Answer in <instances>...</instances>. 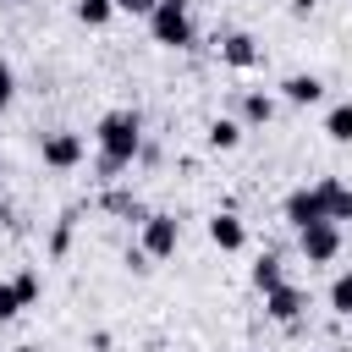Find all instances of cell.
<instances>
[{
	"label": "cell",
	"mask_w": 352,
	"mask_h": 352,
	"mask_svg": "<svg viewBox=\"0 0 352 352\" xmlns=\"http://www.w3.org/2000/svg\"><path fill=\"white\" fill-rule=\"evenodd\" d=\"M94 143H99V176L116 182V176L143 154V116H138V110H110V116H99Z\"/></svg>",
	"instance_id": "1"
},
{
	"label": "cell",
	"mask_w": 352,
	"mask_h": 352,
	"mask_svg": "<svg viewBox=\"0 0 352 352\" xmlns=\"http://www.w3.org/2000/svg\"><path fill=\"white\" fill-rule=\"evenodd\" d=\"M148 33H154V44H165V50H192V38H198L192 6H187V0H154Z\"/></svg>",
	"instance_id": "2"
},
{
	"label": "cell",
	"mask_w": 352,
	"mask_h": 352,
	"mask_svg": "<svg viewBox=\"0 0 352 352\" xmlns=\"http://www.w3.org/2000/svg\"><path fill=\"white\" fill-rule=\"evenodd\" d=\"M297 248H302L308 264H330V258L341 253V226H336V220H314V226L297 231Z\"/></svg>",
	"instance_id": "3"
},
{
	"label": "cell",
	"mask_w": 352,
	"mask_h": 352,
	"mask_svg": "<svg viewBox=\"0 0 352 352\" xmlns=\"http://www.w3.org/2000/svg\"><path fill=\"white\" fill-rule=\"evenodd\" d=\"M182 242V220L176 214H143V253L148 258H170Z\"/></svg>",
	"instance_id": "4"
},
{
	"label": "cell",
	"mask_w": 352,
	"mask_h": 352,
	"mask_svg": "<svg viewBox=\"0 0 352 352\" xmlns=\"http://www.w3.org/2000/svg\"><path fill=\"white\" fill-rule=\"evenodd\" d=\"M38 154H44V165H50V170H77L88 148H82V138H77V132H44Z\"/></svg>",
	"instance_id": "5"
},
{
	"label": "cell",
	"mask_w": 352,
	"mask_h": 352,
	"mask_svg": "<svg viewBox=\"0 0 352 352\" xmlns=\"http://www.w3.org/2000/svg\"><path fill=\"white\" fill-rule=\"evenodd\" d=\"M286 220L302 231V226H314V220H330L324 214V192L319 187H297V192H286Z\"/></svg>",
	"instance_id": "6"
},
{
	"label": "cell",
	"mask_w": 352,
	"mask_h": 352,
	"mask_svg": "<svg viewBox=\"0 0 352 352\" xmlns=\"http://www.w3.org/2000/svg\"><path fill=\"white\" fill-rule=\"evenodd\" d=\"M302 308H308V297H302L297 286H286V280H280L275 292H264V314H270L275 324H297V319H302Z\"/></svg>",
	"instance_id": "7"
},
{
	"label": "cell",
	"mask_w": 352,
	"mask_h": 352,
	"mask_svg": "<svg viewBox=\"0 0 352 352\" xmlns=\"http://www.w3.org/2000/svg\"><path fill=\"white\" fill-rule=\"evenodd\" d=\"M209 242H214L220 253H236V248H248V226H242L231 209H220V214L209 220Z\"/></svg>",
	"instance_id": "8"
},
{
	"label": "cell",
	"mask_w": 352,
	"mask_h": 352,
	"mask_svg": "<svg viewBox=\"0 0 352 352\" xmlns=\"http://www.w3.org/2000/svg\"><path fill=\"white\" fill-rule=\"evenodd\" d=\"M220 60H226L231 72H253V66H258V44H253L248 33H226V38H220Z\"/></svg>",
	"instance_id": "9"
},
{
	"label": "cell",
	"mask_w": 352,
	"mask_h": 352,
	"mask_svg": "<svg viewBox=\"0 0 352 352\" xmlns=\"http://www.w3.org/2000/svg\"><path fill=\"white\" fill-rule=\"evenodd\" d=\"M280 99H292V104H319V99H324V82H319L314 72H292V77L280 82Z\"/></svg>",
	"instance_id": "10"
},
{
	"label": "cell",
	"mask_w": 352,
	"mask_h": 352,
	"mask_svg": "<svg viewBox=\"0 0 352 352\" xmlns=\"http://www.w3.org/2000/svg\"><path fill=\"white\" fill-rule=\"evenodd\" d=\"M242 132H248V126H242L236 116H214V121H209V132H204V143H209L214 154H231V148L242 143Z\"/></svg>",
	"instance_id": "11"
},
{
	"label": "cell",
	"mask_w": 352,
	"mask_h": 352,
	"mask_svg": "<svg viewBox=\"0 0 352 352\" xmlns=\"http://www.w3.org/2000/svg\"><path fill=\"white\" fill-rule=\"evenodd\" d=\"M314 187L324 192V214H330V220H352V187H346V182H336V176H319Z\"/></svg>",
	"instance_id": "12"
},
{
	"label": "cell",
	"mask_w": 352,
	"mask_h": 352,
	"mask_svg": "<svg viewBox=\"0 0 352 352\" xmlns=\"http://www.w3.org/2000/svg\"><path fill=\"white\" fill-rule=\"evenodd\" d=\"M264 121H275V99H270L264 88H253V94L242 99V126H264Z\"/></svg>",
	"instance_id": "13"
},
{
	"label": "cell",
	"mask_w": 352,
	"mask_h": 352,
	"mask_svg": "<svg viewBox=\"0 0 352 352\" xmlns=\"http://www.w3.org/2000/svg\"><path fill=\"white\" fill-rule=\"evenodd\" d=\"M324 138H330V143H352V99H346V104H330Z\"/></svg>",
	"instance_id": "14"
},
{
	"label": "cell",
	"mask_w": 352,
	"mask_h": 352,
	"mask_svg": "<svg viewBox=\"0 0 352 352\" xmlns=\"http://www.w3.org/2000/svg\"><path fill=\"white\" fill-rule=\"evenodd\" d=\"M116 16V0H77V22L82 28H104Z\"/></svg>",
	"instance_id": "15"
},
{
	"label": "cell",
	"mask_w": 352,
	"mask_h": 352,
	"mask_svg": "<svg viewBox=\"0 0 352 352\" xmlns=\"http://www.w3.org/2000/svg\"><path fill=\"white\" fill-rule=\"evenodd\" d=\"M330 314L336 319H352V270L330 280Z\"/></svg>",
	"instance_id": "16"
},
{
	"label": "cell",
	"mask_w": 352,
	"mask_h": 352,
	"mask_svg": "<svg viewBox=\"0 0 352 352\" xmlns=\"http://www.w3.org/2000/svg\"><path fill=\"white\" fill-rule=\"evenodd\" d=\"M280 280H286V275H280V258H275V253H264V258L253 264V286H258V292H275Z\"/></svg>",
	"instance_id": "17"
},
{
	"label": "cell",
	"mask_w": 352,
	"mask_h": 352,
	"mask_svg": "<svg viewBox=\"0 0 352 352\" xmlns=\"http://www.w3.org/2000/svg\"><path fill=\"white\" fill-rule=\"evenodd\" d=\"M99 204H104L110 214H126V220H143V209H138V198H132V192H121V187H110V192H104Z\"/></svg>",
	"instance_id": "18"
},
{
	"label": "cell",
	"mask_w": 352,
	"mask_h": 352,
	"mask_svg": "<svg viewBox=\"0 0 352 352\" xmlns=\"http://www.w3.org/2000/svg\"><path fill=\"white\" fill-rule=\"evenodd\" d=\"M22 308H28V302H22V292H16L11 280H0V319H16Z\"/></svg>",
	"instance_id": "19"
},
{
	"label": "cell",
	"mask_w": 352,
	"mask_h": 352,
	"mask_svg": "<svg viewBox=\"0 0 352 352\" xmlns=\"http://www.w3.org/2000/svg\"><path fill=\"white\" fill-rule=\"evenodd\" d=\"M11 286L22 292V302H38V286H44V280H38V270H22V275H16Z\"/></svg>",
	"instance_id": "20"
},
{
	"label": "cell",
	"mask_w": 352,
	"mask_h": 352,
	"mask_svg": "<svg viewBox=\"0 0 352 352\" xmlns=\"http://www.w3.org/2000/svg\"><path fill=\"white\" fill-rule=\"evenodd\" d=\"M16 99V72H11V60H0V110Z\"/></svg>",
	"instance_id": "21"
},
{
	"label": "cell",
	"mask_w": 352,
	"mask_h": 352,
	"mask_svg": "<svg viewBox=\"0 0 352 352\" xmlns=\"http://www.w3.org/2000/svg\"><path fill=\"white\" fill-rule=\"evenodd\" d=\"M116 11H126V16H148L154 0H116Z\"/></svg>",
	"instance_id": "22"
},
{
	"label": "cell",
	"mask_w": 352,
	"mask_h": 352,
	"mask_svg": "<svg viewBox=\"0 0 352 352\" xmlns=\"http://www.w3.org/2000/svg\"><path fill=\"white\" fill-rule=\"evenodd\" d=\"M126 270H148V253L143 248H126Z\"/></svg>",
	"instance_id": "23"
},
{
	"label": "cell",
	"mask_w": 352,
	"mask_h": 352,
	"mask_svg": "<svg viewBox=\"0 0 352 352\" xmlns=\"http://www.w3.org/2000/svg\"><path fill=\"white\" fill-rule=\"evenodd\" d=\"M292 11H297V16H308V11H314V0H292Z\"/></svg>",
	"instance_id": "24"
},
{
	"label": "cell",
	"mask_w": 352,
	"mask_h": 352,
	"mask_svg": "<svg viewBox=\"0 0 352 352\" xmlns=\"http://www.w3.org/2000/svg\"><path fill=\"white\" fill-rule=\"evenodd\" d=\"M11 6H16V0H11Z\"/></svg>",
	"instance_id": "25"
}]
</instances>
